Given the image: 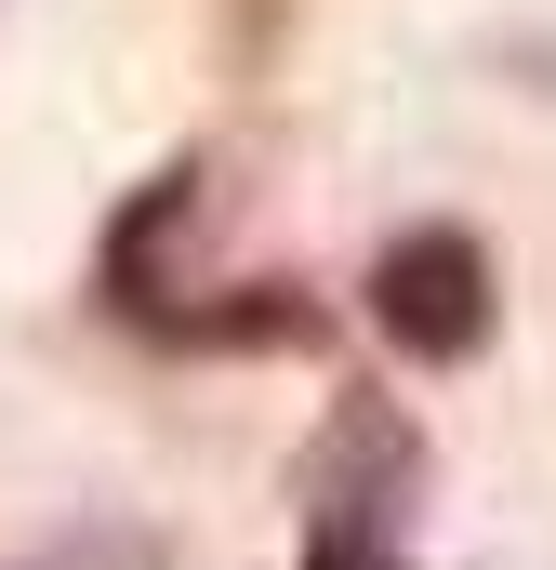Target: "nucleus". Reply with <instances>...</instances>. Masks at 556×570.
I'll list each match as a JSON object with an SVG mask.
<instances>
[{
  "label": "nucleus",
  "mask_w": 556,
  "mask_h": 570,
  "mask_svg": "<svg viewBox=\"0 0 556 570\" xmlns=\"http://www.w3.org/2000/svg\"><path fill=\"white\" fill-rule=\"evenodd\" d=\"M490 318H504V279H490L477 226H398V239L371 253V332H385L398 358L464 372V358L490 345Z\"/></svg>",
  "instance_id": "obj_1"
},
{
  "label": "nucleus",
  "mask_w": 556,
  "mask_h": 570,
  "mask_svg": "<svg viewBox=\"0 0 556 570\" xmlns=\"http://www.w3.org/2000/svg\"><path fill=\"white\" fill-rule=\"evenodd\" d=\"M411 491H424V425L398 412V399H345V412H331V438L305 451V531L398 544Z\"/></svg>",
  "instance_id": "obj_2"
},
{
  "label": "nucleus",
  "mask_w": 556,
  "mask_h": 570,
  "mask_svg": "<svg viewBox=\"0 0 556 570\" xmlns=\"http://www.w3.org/2000/svg\"><path fill=\"white\" fill-rule=\"evenodd\" d=\"M305 570H398V544H358V531H305Z\"/></svg>",
  "instance_id": "obj_4"
},
{
  "label": "nucleus",
  "mask_w": 556,
  "mask_h": 570,
  "mask_svg": "<svg viewBox=\"0 0 556 570\" xmlns=\"http://www.w3.org/2000/svg\"><path fill=\"white\" fill-rule=\"evenodd\" d=\"M0 570H172V558L133 518H80V531H53V544H27V558H0Z\"/></svg>",
  "instance_id": "obj_3"
}]
</instances>
